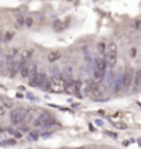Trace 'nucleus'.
<instances>
[{
	"label": "nucleus",
	"instance_id": "nucleus-1",
	"mask_svg": "<svg viewBox=\"0 0 141 149\" xmlns=\"http://www.w3.org/2000/svg\"><path fill=\"white\" fill-rule=\"evenodd\" d=\"M116 59H118V47L114 42H109L105 48V61L108 64V68H115L116 65Z\"/></svg>",
	"mask_w": 141,
	"mask_h": 149
},
{
	"label": "nucleus",
	"instance_id": "nucleus-2",
	"mask_svg": "<svg viewBox=\"0 0 141 149\" xmlns=\"http://www.w3.org/2000/svg\"><path fill=\"white\" fill-rule=\"evenodd\" d=\"M55 124V119L53 115H50L49 112H43L40 113L38 117H35L33 120V126L35 127H50Z\"/></svg>",
	"mask_w": 141,
	"mask_h": 149
},
{
	"label": "nucleus",
	"instance_id": "nucleus-3",
	"mask_svg": "<svg viewBox=\"0 0 141 149\" xmlns=\"http://www.w3.org/2000/svg\"><path fill=\"white\" fill-rule=\"evenodd\" d=\"M65 79L61 77V76H54L53 79H50V86H49V91L51 93H64L65 91Z\"/></svg>",
	"mask_w": 141,
	"mask_h": 149
},
{
	"label": "nucleus",
	"instance_id": "nucleus-4",
	"mask_svg": "<svg viewBox=\"0 0 141 149\" xmlns=\"http://www.w3.org/2000/svg\"><path fill=\"white\" fill-rule=\"evenodd\" d=\"M36 72H38V66H36V64H32L31 61H24V62H22L21 69H20L21 77H24V79L32 77Z\"/></svg>",
	"mask_w": 141,
	"mask_h": 149
},
{
	"label": "nucleus",
	"instance_id": "nucleus-5",
	"mask_svg": "<svg viewBox=\"0 0 141 149\" xmlns=\"http://www.w3.org/2000/svg\"><path fill=\"white\" fill-rule=\"evenodd\" d=\"M25 111L24 108H15L13 109L10 113V123L14 124V126H20L22 124V120H24V116H25Z\"/></svg>",
	"mask_w": 141,
	"mask_h": 149
},
{
	"label": "nucleus",
	"instance_id": "nucleus-6",
	"mask_svg": "<svg viewBox=\"0 0 141 149\" xmlns=\"http://www.w3.org/2000/svg\"><path fill=\"white\" fill-rule=\"evenodd\" d=\"M134 72L136 70L133 69V68H126L125 73L122 74V87L125 88V90H129L133 84V80H134Z\"/></svg>",
	"mask_w": 141,
	"mask_h": 149
},
{
	"label": "nucleus",
	"instance_id": "nucleus-7",
	"mask_svg": "<svg viewBox=\"0 0 141 149\" xmlns=\"http://www.w3.org/2000/svg\"><path fill=\"white\" fill-rule=\"evenodd\" d=\"M47 74L44 73V72H36V73L33 74L31 80H29V84L33 86V87H42V86L47 81Z\"/></svg>",
	"mask_w": 141,
	"mask_h": 149
},
{
	"label": "nucleus",
	"instance_id": "nucleus-8",
	"mask_svg": "<svg viewBox=\"0 0 141 149\" xmlns=\"http://www.w3.org/2000/svg\"><path fill=\"white\" fill-rule=\"evenodd\" d=\"M21 65H22V61L18 59V61H14L13 64H10V69H8V76L10 77H14L17 73H20V69H21Z\"/></svg>",
	"mask_w": 141,
	"mask_h": 149
},
{
	"label": "nucleus",
	"instance_id": "nucleus-9",
	"mask_svg": "<svg viewBox=\"0 0 141 149\" xmlns=\"http://www.w3.org/2000/svg\"><path fill=\"white\" fill-rule=\"evenodd\" d=\"M108 64L105 59H96L94 61V69L96 70H101V72H107Z\"/></svg>",
	"mask_w": 141,
	"mask_h": 149
},
{
	"label": "nucleus",
	"instance_id": "nucleus-10",
	"mask_svg": "<svg viewBox=\"0 0 141 149\" xmlns=\"http://www.w3.org/2000/svg\"><path fill=\"white\" fill-rule=\"evenodd\" d=\"M141 84V69L134 72V80H133V90L136 91L138 88V86Z\"/></svg>",
	"mask_w": 141,
	"mask_h": 149
},
{
	"label": "nucleus",
	"instance_id": "nucleus-11",
	"mask_svg": "<svg viewBox=\"0 0 141 149\" xmlns=\"http://www.w3.org/2000/svg\"><path fill=\"white\" fill-rule=\"evenodd\" d=\"M33 57V50H31V48H27V50H24V51H21V61L24 62V61H31V58Z\"/></svg>",
	"mask_w": 141,
	"mask_h": 149
},
{
	"label": "nucleus",
	"instance_id": "nucleus-12",
	"mask_svg": "<svg viewBox=\"0 0 141 149\" xmlns=\"http://www.w3.org/2000/svg\"><path fill=\"white\" fill-rule=\"evenodd\" d=\"M33 113H35V109H27L25 111V116H24V120H22V124H27L33 119Z\"/></svg>",
	"mask_w": 141,
	"mask_h": 149
},
{
	"label": "nucleus",
	"instance_id": "nucleus-13",
	"mask_svg": "<svg viewBox=\"0 0 141 149\" xmlns=\"http://www.w3.org/2000/svg\"><path fill=\"white\" fill-rule=\"evenodd\" d=\"M61 57V53H58V51H51V53H49V55H47V59H49V62H55L57 59H60Z\"/></svg>",
	"mask_w": 141,
	"mask_h": 149
},
{
	"label": "nucleus",
	"instance_id": "nucleus-14",
	"mask_svg": "<svg viewBox=\"0 0 141 149\" xmlns=\"http://www.w3.org/2000/svg\"><path fill=\"white\" fill-rule=\"evenodd\" d=\"M17 144V139L15 138H7V139H3L1 142H0V146H13V145Z\"/></svg>",
	"mask_w": 141,
	"mask_h": 149
},
{
	"label": "nucleus",
	"instance_id": "nucleus-15",
	"mask_svg": "<svg viewBox=\"0 0 141 149\" xmlns=\"http://www.w3.org/2000/svg\"><path fill=\"white\" fill-rule=\"evenodd\" d=\"M64 26H65V25H64V22H62V21H55L54 25H53V28H54L57 32H61V31H64Z\"/></svg>",
	"mask_w": 141,
	"mask_h": 149
},
{
	"label": "nucleus",
	"instance_id": "nucleus-16",
	"mask_svg": "<svg viewBox=\"0 0 141 149\" xmlns=\"http://www.w3.org/2000/svg\"><path fill=\"white\" fill-rule=\"evenodd\" d=\"M8 108H10V105L6 104V102L0 104V116H4L6 113H7V111H8Z\"/></svg>",
	"mask_w": 141,
	"mask_h": 149
},
{
	"label": "nucleus",
	"instance_id": "nucleus-17",
	"mask_svg": "<svg viewBox=\"0 0 141 149\" xmlns=\"http://www.w3.org/2000/svg\"><path fill=\"white\" fill-rule=\"evenodd\" d=\"M105 48H107V46L104 44L103 42H100L97 44V50H98V53L100 54H103V55H105Z\"/></svg>",
	"mask_w": 141,
	"mask_h": 149
},
{
	"label": "nucleus",
	"instance_id": "nucleus-18",
	"mask_svg": "<svg viewBox=\"0 0 141 149\" xmlns=\"http://www.w3.org/2000/svg\"><path fill=\"white\" fill-rule=\"evenodd\" d=\"M38 138H39V133L36 130H33V131L29 133V139H31V141H36Z\"/></svg>",
	"mask_w": 141,
	"mask_h": 149
},
{
	"label": "nucleus",
	"instance_id": "nucleus-19",
	"mask_svg": "<svg viewBox=\"0 0 141 149\" xmlns=\"http://www.w3.org/2000/svg\"><path fill=\"white\" fill-rule=\"evenodd\" d=\"M13 36H14V35H13L11 32H7V33H6V36H4V42H8V40H11V39H13Z\"/></svg>",
	"mask_w": 141,
	"mask_h": 149
},
{
	"label": "nucleus",
	"instance_id": "nucleus-20",
	"mask_svg": "<svg viewBox=\"0 0 141 149\" xmlns=\"http://www.w3.org/2000/svg\"><path fill=\"white\" fill-rule=\"evenodd\" d=\"M32 24H33V18H31V17H29V18H27L25 25H27V26H32Z\"/></svg>",
	"mask_w": 141,
	"mask_h": 149
},
{
	"label": "nucleus",
	"instance_id": "nucleus-21",
	"mask_svg": "<svg viewBox=\"0 0 141 149\" xmlns=\"http://www.w3.org/2000/svg\"><path fill=\"white\" fill-rule=\"evenodd\" d=\"M134 26H136L137 31H141V19H137V21L134 22Z\"/></svg>",
	"mask_w": 141,
	"mask_h": 149
},
{
	"label": "nucleus",
	"instance_id": "nucleus-22",
	"mask_svg": "<svg viewBox=\"0 0 141 149\" xmlns=\"http://www.w3.org/2000/svg\"><path fill=\"white\" fill-rule=\"evenodd\" d=\"M136 55H137V50H136V48H131V50H130V57H131V58H134Z\"/></svg>",
	"mask_w": 141,
	"mask_h": 149
},
{
	"label": "nucleus",
	"instance_id": "nucleus-23",
	"mask_svg": "<svg viewBox=\"0 0 141 149\" xmlns=\"http://www.w3.org/2000/svg\"><path fill=\"white\" fill-rule=\"evenodd\" d=\"M114 124L116 126V127H119V128H126V126L123 124V123H116V122H114Z\"/></svg>",
	"mask_w": 141,
	"mask_h": 149
},
{
	"label": "nucleus",
	"instance_id": "nucleus-24",
	"mask_svg": "<svg viewBox=\"0 0 141 149\" xmlns=\"http://www.w3.org/2000/svg\"><path fill=\"white\" fill-rule=\"evenodd\" d=\"M18 24H20V25H24V24H25V18H18Z\"/></svg>",
	"mask_w": 141,
	"mask_h": 149
},
{
	"label": "nucleus",
	"instance_id": "nucleus-25",
	"mask_svg": "<svg viewBox=\"0 0 141 149\" xmlns=\"http://www.w3.org/2000/svg\"><path fill=\"white\" fill-rule=\"evenodd\" d=\"M3 64V58H1V55H0V65Z\"/></svg>",
	"mask_w": 141,
	"mask_h": 149
},
{
	"label": "nucleus",
	"instance_id": "nucleus-26",
	"mask_svg": "<svg viewBox=\"0 0 141 149\" xmlns=\"http://www.w3.org/2000/svg\"><path fill=\"white\" fill-rule=\"evenodd\" d=\"M138 144H140V145H141V139H138Z\"/></svg>",
	"mask_w": 141,
	"mask_h": 149
},
{
	"label": "nucleus",
	"instance_id": "nucleus-27",
	"mask_svg": "<svg viewBox=\"0 0 141 149\" xmlns=\"http://www.w3.org/2000/svg\"><path fill=\"white\" fill-rule=\"evenodd\" d=\"M29 149H33V148H29Z\"/></svg>",
	"mask_w": 141,
	"mask_h": 149
}]
</instances>
